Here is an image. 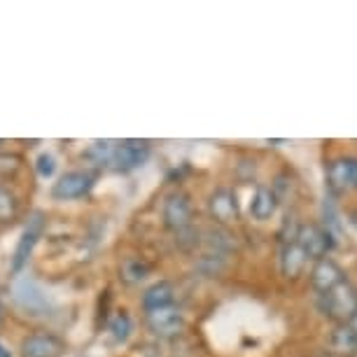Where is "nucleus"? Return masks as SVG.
Returning a JSON list of instances; mask_svg holds the SVG:
<instances>
[{
    "instance_id": "f257e3e1",
    "label": "nucleus",
    "mask_w": 357,
    "mask_h": 357,
    "mask_svg": "<svg viewBox=\"0 0 357 357\" xmlns=\"http://www.w3.org/2000/svg\"><path fill=\"white\" fill-rule=\"evenodd\" d=\"M320 308L327 318L336 320L339 325H350L357 315V289L350 282H341L327 294H320Z\"/></svg>"
},
{
    "instance_id": "f03ea898",
    "label": "nucleus",
    "mask_w": 357,
    "mask_h": 357,
    "mask_svg": "<svg viewBox=\"0 0 357 357\" xmlns=\"http://www.w3.org/2000/svg\"><path fill=\"white\" fill-rule=\"evenodd\" d=\"M296 245L304 250L308 259L320 261L327 257L329 250L336 245V241L329 229H322L318 225H301L299 234H296Z\"/></svg>"
},
{
    "instance_id": "7ed1b4c3",
    "label": "nucleus",
    "mask_w": 357,
    "mask_h": 357,
    "mask_svg": "<svg viewBox=\"0 0 357 357\" xmlns=\"http://www.w3.org/2000/svg\"><path fill=\"white\" fill-rule=\"evenodd\" d=\"M45 215L43 213H33L29 222H26L24 231H22V238L15 248V255H12V271L19 273L22 268L29 264V257L36 250L38 241L43 238V231H45Z\"/></svg>"
},
{
    "instance_id": "20e7f679",
    "label": "nucleus",
    "mask_w": 357,
    "mask_h": 357,
    "mask_svg": "<svg viewBox=\"0 0 357 357\" xmlns=\"http://www.w3.org/2000/svg\"><path fill=\"white\" fill-rule=\"evenodd\" d=\"M147 154H150V143L147 140H114L107 168L124 173L133 171V168H138L147 159Z\"/></svg>"
},
{
    "instance_id": "39448f33",
    "label": "nucleus",
    "mask_w": 357,
    "mask_h": 357,
    "mask_svg": "<svg viewBox=\"0 0 357 357\" xmlns=\"http://www.w3.org/2000/svg\"><path fill=\"white\" fill-rule=\"evenodd\" d=\"M145 322L147 329L159 336V339H173L185 329V315L180 313V308L175 306H164L154 308V311H145Z\"/></svg>"
},
{
    "instance_id": "423d86ee",
    "label": "nucleus",
    "mask_w": 357,
    "mask_h": 357,
    "mask_svg": "<svg viewBox=\"0 0 357 357\" xmlns=\"http://www.w3.org/2000/svg\"><path fill=\"white\" fill-rule=\"evenodd\" d=\"M93 185H96V178H93L89 171H70V173L61 175V178L54 183L52 197L56 201L82 199L93 190Z\"/></svg>"
},
{
    "instance_id": "0eeeda50",
    "label": "nucleus",
    "mask_w": 357,
    "mask_h": 357,
    "mask_svg": "<svg viewBox=\"0 0 357 357\" xmlns=\"http://www.w3.org/2000/svg\"><path fill=\"white\" fill-rule=\"evenodd\" d=\"M192 199L187 192H173L164 204V225L180 234L192 227Z\"/></svg>"
},
{
    "instance_id": "6e6552de",
    "label": "nucleus",
    "mask_w": 357,
    "mask_h": 357,
    "mask_svg": "<svg viewBox=\"0 0 357 357\" xmlns=\"http://www.w3.org/2000/svg\"><path fill=\"white\" fill-rule=\"evenodd\" d=\"M208 213L218 225H234L241 220V206L236 199V192L229 187H220L208 197Z\"/></svg>"
},
{
    "instance_id": "1a4fd4ad",
    "label": "nucleus",
    "mask_w": 357,
    "mask_h": 357,
    "mask_svg": "<svg viewBox=\"0 0 357 357\" xmlns=\"http://www.w3.org/2000/svg\"><path fill=\"white\" fill-rule=\"evenodd\" d=\"M327 185L334 194L357 190V157H339L327 168Z\"/></svg>"
},
{
    "instance_id": "9d476101",
    "label": "nucleus",
    "mask_w": 357,
    "mask_h": 357,
    "mask_svg": "<svg viewBox=\"0 0 357 357\" xmlns=\"http://www.w3.org/2000/svg\"><path fill=\"white\" fill-rule=\"evenodd\" d=\"M66 343L56 334L38 332L22 341V357H61Z\"/></svg>"
},
{
    "instance_id": "9b49d317",
    "label": "nucleus",
    "mask_w": 357,
    "mask_h": 357,
    "mask_svg": "<svg viewBox=\"0 0 357 357\" xmlns=\"http://www.w3.org/2000/svg\"><path fill=\"white\" fill-rule=\"evenodd\" d=\"M341 282H346V273H343V268L336 264L334 259L325 257L313 264L311 285L318 294H327L329 289H334L336 285H341Z\"/></svg>"
},
{
    "instance_id": "f8f14e48",
    "label": "nucleus",
    "mask_w": 357,
    "mask_h": 357,
    "mask_svg": "<svg viewBox=\"0 0 357 357\" xmlns=\"http://www.w3.org/2000/svg\"><path fill=\"white\" fill-rule=\"evenodd\" d=\"M306 261H308V257L304 255V250L296 245V241H294V243L282 245V250H280V271H282V275H285L287 280L299 278V275L304 273V268H306Z\"/></svg>"
},
{
    "instance_id": "ddd939ff",
    "label": "nucleus",
    "mask_w": 357,
    "mask_h": 357,
    "mask_svg": "<svg viewBox=\"0 0 357 357\" xmlns=\"http://www.w3.org/2000/svg\"><path fill=\"white\" fill-rule=\"evenodd\" d=\"M15 294H17V301L22 304V308H26V311H31V313H43L47 306V296L43 294V289H40L36 282L33 280H22L17 285L15 289Z\"/></svg>"
},
{
    "instance_id": "4468645a",
    "label": "nucleus",
    "mask_w": 357,
    "mask_h": 357,
    "mask_svg": "<svg viewBox=\"0 0 357 357\" xmlns=\"http://www.w3.org/2000/svg\"><path fill=\"white\" fill-rule=\"evenodd\" d=\"M275 211H278V197L273 194V190L268 187H257V192L252 194L250 199V215L255 220L264 222V220H271Z\"/></svg>"
},
{
    "instance_id": "2eb2a0df",
    "label": "nucleus",
    "mask_w": 357,
    "mask_h": 357,
    "mask_svg": "<svg viewBox=\"0 0 357 357\" xmlns=\"http://www.w3.org/2000/svg\"><path fill=\"white\" fill-rule=\"evenodd\" d=\"M173 285L168 280H159L145 289L143 294V308L145 311H154V308H164V306H173Z\"/></svg>"
},
{
    "instance_id": "dca6fc26",
    "label": "nucleus",
    "mask_w": 357,
    "mask_h": 357,
    "mask_svg": "<svg viewBox=\"0 0 357 357\" xmlns=\"http://www.w3.org/2000/svg\"><path fill=\"white\" fill-rule=\"evenodd\" d=\"M329 346L339 357H355L357 355V334L350 325H339L329 336Z\"/></svg>"
},
{
    "instance_id": "f3484780",
    "label": "nucleus",
    "mask_w": 357,
    "mask_h": 357,
    "mask_svg": "<svg viewBox=\"0 0 357 357\" xmlns=\"http://www.w3.org/2000/svg\"><path fill=\"white\" fill-rule=\"evenodd\" d=\"M131 329H133V322H131L126 311H117V315H114V318L110 320V325H107V332L112 334V339L117 343H124L126 339H129Z\"/></svg>"
},
{
    "instance_id": "a211bd4d",
    "label": "nucleus",
    "mask_w": 357,
    "mask_h": 357,
    "mask_svg": "<svg viewBox=\"0 0 357 357\" xmlns=\"http://www.w3.org/2000/svg\"><path fill=\"white\" fill-rule=\"evenodd\" d=\"M19 213V201L15 192H10L5 185H0V222H12Z\"/></svg>"
},
{
    "instance_id": "6ab92c4d",
    "label": "nucleus",
    "mask_w": 357,
    "mask_h": 357,
    "mask_svg": "<svg viewBox=\"0 0 357 357\" xmlns=\"http://www.w3.org/2000/svg\"><path fill=\"white\" fill-rule=\"evenodd\" d=\"M114 140H98L86 150V159L93 161L96 166H107L110 164V154H112Z\"/></svg>"
},
{
    "instance_id": "aec40b11",
    "label": "nucleus",
    "mask_w": 357,
    "mask_h": 357,
    "mask_svg": "<svg viewBox=\"0 0 357 357\" xmlns=\"http://www.w3.org/2000/svg\"><path fill=\"white\" fill-rule=\"evenodd\" d=\"M147 273H150V266L140 259H129V261H124V266H122V278L124 282H129V285H136Z\"/></svg>"
},
{
    "instance_id": "412c9836",
    "label": "nucleus",
    "mask_w": 357,
    "mask_h": 357,
    "mask_svg": "<svg viewBox=\"0 0 357 357\" xmlns=\"http://www.w3.org/2000/svg\"><path fill=\"white\" fill-rule=\"evenodd\" d=\"M299 222H296V218L292 213H287L285 215V220H282V225H280V231H278V238H280V243L282 245H287V243H294L296 241V234H299Z\"/></svg>"
},
{
    "instance_id": "4be33fe9",
    "label": "nucleus",
    "mask_w": 357,
    "mask_h": 357,
    "mask_svg": "<svg viewBox=\"0 0 357 357\" xmlns=\"http://www.w3.org/2000/svg\"><path fill=\"white\" fill-rule=\"evenodd\" d=\"M36 171L40 178H52L56 173V157L52 152H43L36 161Z\"/></svg>"
},
{
    "instance_id": "5701e85b",
    "label": "nucleus",
    "mask_w": 357,
    "mask_h": 357,
    "mask_svg": "<svg viewBox=\"0 0 357 357\" xmlns=\"http://www.w3.org/2000/svg\"><path fill=\"white\" fill-rule=\"evenodd\" d=\"M22 168V159L15 154H0V173L3 175H15Z\"/></svg>"
},
{
    "instance_id": "b1692460",
    "label": "nucleus",
    "mask_w": 357,
    "mask_h": 357,
    "mask_svg": "<svg viewBox=\"0 0 357 357\" xmlns=\"http://www.w3.org/2000/svg\"><path fill=\"white\" fill-rule=\"evenodd\" d=\"M0 357H12V353L3 346V343H0Z\"/></svg>"
},
{
    "instance_id": "393cba45",
    "label": "nucleus",
    "mask_w": 357,
    "mask_h": 357,
    "mask_svg": "<svg viewBox=\"0 0 357 357\" xmlns=\"http://www.w3.org/2000/svg\"><path fill=\"white\" fill-rule=\"evenodd\" d=\"M350 327H353V329H355V334H357V315L353 318V322H350Z\"/></svg>"
}]
</instances>
